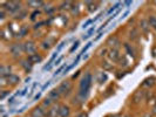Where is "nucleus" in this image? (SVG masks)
Instances as JSON below:
<instances>
[{"instance_id":"obj_1","label":"nucleus","mask_w":156,"mask_h":117,"mask_svg":"<svg viewBox=\"0 0 156 117\" xmlns=\"http://www.w3.org/2000/svg\"><path fill=\"white\" fill-rule=\"evenodd\" d=\"M92 82H93V78H92V75L89 73H87L86 75L83 76V78L81 80V83H80V91H79V95L81 98H85L89 90H90V87H92Z\"/></svg>"},{"instance_id":"obj_2","label":"nucleus","mask_w":156,"mask_h":117,"mask_svg":"<svg viewBox=\"0 0 156 117\" xmlns=\"http://www.w3.org/2000/svg\"><path fill=\"white\" fill-rule=\"evenodd\" d=\"M2 8L6 9L9 13H14V12L20 9V2H18V1H7V2H5L2 5Z\"/></svg>"},{"instance_id":"obj_3","label":"nucleus","mask_w":156,"mask_h":117,"mask_svg":"<svg viewBox=\"0 0 156 117\" xmlns=\"http://www.w3.org/2000/svg\"><path fill=\"white\" fill-rule=\"evenodd\" d=\"M58 90H59V93H60L61 96H67L72 91V83H70L69 81H63L62 83L59 86Z\"/></svg>"},{"instance_id":"obj_4","label":"nucleus","mask_w":156,"mask_h":117,"mask_svg":"<svg viewBox=\"0 0 156 117\" xmlns=\"http://www.w3.org/2000/svg\"><path fill=\"white\" fill-rule=\"evenodd\" d=\"M9 50H11V53H12L13 56L18 57V56H21V54L25 52V47L21 43H13L11 46V48H9Z\"/></svg>"},{"instance_id":"obj_5","label":"nucleus","mask_w":156,"mask_h":117,"mask_svg":"<svg viewBox=\"0 0 156 117\" xmlns=\"http://www.w3.org/2000/svg\"><path fill=\"white\" fill-rule=\"evenodd\" d=\"M23 47H25V52L30 55L34 54V53H35V50H37L35 43H34L33 41H27V42L23 45Z\"/></svg>"},{"instance_id":"obj_6","label":"nucleus","mask_w":156,"mask_h":117,"mask_svg":"<svg viewBox=\"0 0 156 117\" xmlns=\"http://www.w3.org/2000/svg\"><path fill=\"white\" fill-rule=\"evenodd\" d=\"M107 43L112 47V49H117L120 47V45H121V42H120V40H119L117 36H110L108 41H107Z\"/></svg>"},{"instance_id":"obj_7","label":"nucleus","mask_w":156,"mask_h":117,"mask_svg":"<svg viewBox=\"0 0 156 117\" xmlns=\"http://www.w3.org/2000/svg\"><path fill=\"white\" fill-rule=\"evenodd\" d=\"M45 115H46V112H45L42 107H35L34 109L32 110L31 114L32 117H44Z\"/></svg>"},{"instance_id":"obj_8","label":"nucleus","mask_w":156,"mask_h":117,"mask_svg":"<svg viewBox=\"0 0 156 117\" xmlns=\"http://www.w3.org/2000/svg\"><path fill=\"white\" fill-rule=\"evenodd\" d=\"M144 94H146V91H143V90H137V91H135L133 95V101L134 103H140L143 98H144Z\"/></svg>"},{"instance_id":"obj_9","label":"nucleus","mask_w":156,"mask_h":117,"mask_svg":"<svg viewBox=\"0 0 156 117\" xmlns=\"http://www.w3.org/2000/svg\"><path fill=\"white\" fill-rule=\"evenodd\" d=\"M69 114H70V109L68 105L62 104V105L59 107V116L60 117H68Z\"/></svg>"},{"instance_id":"obj_10","label":"nucleus","mask_w":156,"mask_h":117,"mask_svg":"<svg viewBox=\"0 0 156 117\" xmlns=\"http://www.w3.org/2000/svg\"><path fill=\"white\" fill-rule=\"evenodd\" d=\"M0 75H1V77L2 78L8 77V76L11 75V67H9V66L2 64V66L0 67Z\"/></svg>"},{"instance_id":"obj_11","label":"nucleus","mask_w":156,"mask_h":117,"mask_svg":"<svg viewBox=\"0 0 156 117\" xmlns=\"http://www.w3.org/2000/svg\"><path fill=\"white\" fill-rule=\"evenodd\" d=\"M28 61L32 63V64H34V63H40L42 61V56L38 53H34V54H32L28 56Z\"/></svg>"},{"instance_id":"obj_12","label":"nucleus","mask_w":156,"mask_h":117,"mask_svg":"<svg viewBox=\"0 0 156 117\" xmlns=\"http://www.w3.org/2000/svg\"><path fill=\"white\" fill-rule=\"evenodd\" d=\"M120 53H119V49H110L109 50V59L113 62H117L120 60Z\"/></svg>"},{"instance_id":"obj_13","label":"nucleus","mask_w":156,"mask_h":117,"mask_svg":"<svg viewBox=\"0 0 156 117\" xmlns=\"http://www.w3.org/2000/svg\"><path fill=\"white\" fill-rule=\"evenodd\" d=\"M6 80H7V84H11V86H16L20 82L19 76H16L14 74H11L8 77H6Z\"/></svg>"},{"instance_id":"obj_14","label":"nucleus","mask_w":156,"mask_h":117,"mask_svg":"<svg viewBox=\"0 0 156 117\" xmlns=\"http://www.w3.org/2000/svg\"><path fill=\"white\" fill-rule=\"evenodd\" d=\"M60 96H61V95H60V93H59L58 89H53V90H51L49 94H48V97H49L53 102L58 101V100L60 98Z\"/></svg>"},{"instance_id":"obj_15","label":"nucleus","mask_w":156,"mask_h":117,"mask_svg":"<svg viewBox=\"0 0 156 117\" xmlns=\"http://www.w3.org/2000/svg\"><path fill=\"white\" fill-rule=\"evenodd\" d=\"M27 5L30 6V7H40V6H42L44 5V1H41V0H30L28 2H27Z\"/></svg>"},{"instance_id":"obj_16","label":"nucleus","mask_w":156,"mask_h":117,"mask_svg":"<svg viewBox=\"0 0 156 117\" xmlns=\"http://www.w3.org/2000/svg\"><path fill=\"white\" fill-rule=\"evenodd\" d=\"M155 84V77H148L142 82V87H151Z\"/></svg>"},{"instance_id":"obj_17","label":"nucleus","mask_w":156,"mask_h":117,"mask_svg":"<svg viewBox=\"0 0 156 117\" xmlns=\"http://www.w3.org/2000/svg\"><path fill=\"white\" fill-rule=\"evenodd\" d=\"M140 26H141V29L144 32V33H148L149 27H150L148 20H142V21L140 22Z\"/></svg>"},{"instance_id":"obj_18","label":"nucleus","mask_w":156,"mask_h":117,"mask_svg":"<svg viewBox=\"0 0 156 117\" xmlns=\"http://www.w3.org/2000/svg\"><path fill=\"white\" fill-rule=\"evenodd\" d=\"M21 66L23 67V69L26 70V71H30V70L32 69V63L28 61V59L27 60H23V61H21V63H20Z\"/></svg>"},{"instance_id":"obj_19","label":"nucleus","mask_w":156,"mask_h":117,"mask_svg":"<svg viewBox=\"0 0 156 117\" xmlns=\"http://www.w3.org/2000/svg\"><path fill=\"white\" fill-rule=\"evenodd\" d=\"M86 6H87V9L89 11V12H94L95 9H96V2H93V1H86Z\"/></svg>"},{"instance_id":"obj_20","label":"nucleus","mask_w":156,"mask_h":117,"mask_svg":"<svg viewBox=\"0 0 156 117\" xmlns=\"http://www.w3.org/2000/svg\"><path fill=\"white\" fill-rule=\"evenodd\" d=\"M125 48H126V50H127V53H128V54L130 55V56H133V57H135V49H134L133 47L130 46L129 43H126Z\"/></svg>"},{"instance_id":"obj_21","label":"nucleus","mask_w":156,"mask_h":117,"mask_svg":"<svg viewBox=\"0 0 156 117\" xmlns=\"http://www.w3.org/2000/svg\"><path fill=\"white\" fill-rule=\"evenodd\" d=\"M58 115H59V107H53L52 109L48 111V116L56 117Z\"/></svg>"},{"instance_id":"obj_22","label":"nucleus","mask_w":156,"mask_h":117,"mask_svg":"<svg viewBox=\"0 0 156 117\" xmlns=\"http://www.w3.org/2000/svg\"><path fill=\"white\" fill-rule=\"evenodd\" d=\"M102 68L105 70H107V71H109V70H113V66H112V63L107 62V61H103L102 62Z\"/></svg>"},{"instance_id":"obj_23","label":"nucleus","mask_w":156,"mask_h":117,"mask_svg":"<svg viewBox=\"0 0 156 117\" xmlns=\"http://www.w3.org/2000/svg\"><path fill=\"white\" fill-rule=\"evenodd\" d=\"M72 5H73V4H72L70 1H65V2H62V4H61L60 8H61V9H70V8L73 7Z\"/></svg>"},{"instance_id":"obj_24","label":"nucleus","mask_w":156,"mask_h":117,"mask_svg":"<svg viewBox=\"0 0 156 117\" xmlns=\"http://www.w3.org/2000/svg\"><path fill=\"white\" fill-rule=\"evenodd\" d=\"M148 21H149L150 27H153V28L156 31V16H150V18L148 19Z\"/></svg>"},{"instance_id":"obj_25","label":"nucleus","mask_w":156,"mask_h":117,"mask_svg":"<svg viewBox=\"0 0 156 117\" xmlns=\"http://www.w3.org/2000/svg\"><path fill=\"white\" fill-rule=\"evenodd\" d=\"M52 102L53 101H52L49 97H46V98L44 100V103H42V104H44V107H49V105L52 104Z\"/></svg>"},{"instance_id":"obj_26","label":"nucleus","mask_w":156,"mask_h":117,"mask_svg":"<svg viewBox=\"0 0 156 117\" xmlns=\"http://www.w3.org/2000/svg\"><path fill=\"white\" fill-rule=\"evenodd\" d=\"M27 33H28V29H27L26 27H21V29L19 32V35H20V36H25Z\"/></svg>"},{"instance_id":"obj_27","label":"nucleus","mask_w":156,"mask_h":117,"mask_svg":"<svg viewBox=\"0 0 156 117\" xmlns=\"http://www.w3.org/2000/svg\"><path fill=\"white\" fill-rule=\"evenodd\" d=\"M130 39L132 40L137 39V31H136V29H133V31L130 32Z\"/></svg>"},{"instance_id":"obj_28","label":"nucleus","mask_w":156,"mask_h":117,"mask_svg":"<svg viewBox=\"0 0 156 117\" xmlns=\"http://www.w3.org/2000/svg\"><path fill=\"white\" fill-rule=\"evenodd\" d=\"M7 95H9V91H8V90H2V91H1V95H0V98H1V100H5V97H6Z\"/></svg>"},{"instance_id":"obj_29","label":"nucleus","mask_w":156,"mask_h":117,"mask_svg":"<svg viewBox=\"0 0 156 117\" xmlns=\"http://www.w3.org/2000/svg\"><path fill=\"white\" fill-rule=\"evenodd\" d=\"M106 80H107V75L102 73L101 75H100V77H99V83H102V82H103V81H106Z\"/></svg>"},{"instance_id":"obj_30","label":"nucleus","mask_w":156,"mask_h":117,"mask_svg":"<svg viewBox=\"0 0 156 117\" xmlns=\"http://www.w3.org/2000/svg\"><path fill=\"white\" fill-rule=\"evenodd\" d=\"M120 5H121V4H120V2H117L116 5H114V6H113V7L110 8L109 11H108V14H110V13H112V12H114V11H115V9H117V8H119V6H120Z\"/></svg>"},{"instance_id":"obj_31","label":"nucleus","mask_w":156,"mask_h":117,"mask_svg":"<svg viewBox=\"0 0 156 117\" xmlns=\"http://www.w3.org/2000/svg\"><path fill=\"white\" fill-rule=\"evenodd\" d=\"M94 31H95V27H93L92 29H89V32L87 33V35H85V36H83V39H87V38H89V36H90V35H92V34L94 33Z\"/></svg>"},{"instance_id":"obj_32","label":"nucleus","mask_w":156,"mask_h":117,"mask_svg":"<svg viewBox=\"0 0 156 117\" xmlns=\"http://www.w3.org/2000/svg\"><path fill=\"white\" fill-rule=\"evenodd\" d=\"M78 47H79V41H75V43H74V45H73V47L70 48L69 52H70V53H73V52H74V50H75Z\"/></svg>"},{"instance_id":"obj_33","label":"nucleus","mask_w":156,"mask_h":117,"mask_svg":"<svg viewBox=\"0 0 156 117\" xmlns=\"http://www.w3.org/2000/svg\"><path fill=\"white\" fill-rule=\"evenodd\" d=\"M92 46V42H89V43H87V46L85 47V48H83V49H82V52H81V53H80V54L82 55V54H85V52H86L87 49H88V48H89V47Z\"/></svg>"},{"instance_id":"obj_34","label":"nucleus","mask_w":156,"mask_h":117,"mask_svg":"<svg viewBox=\"0 0 156 117\" xmlns=\"http://www.w3.org/2000/svg\"><path fill=\"white\" fill-rule=\"evenodd\" d=\"M5 15H6V14H5V9L1 8V9H0V18H1V20L5 19Z\"/></svg>"},{"instance_id":"obj_35","label":"nucleus","mask_w":156,"mask_h":117,"mask_svg":"<svg viewBox=\"0 0 156 117\" xmlns=\"http://www.w3.org/2000/svg\"><path fill=\"white\" fill-rule=\"evenodd\" d=\"M63 68H65V66H61V67H60L59 69H58V70H56V71H55L54 76H56V75H59V74H60V73H61V71H62V70H63Z\"/></svg>"},{"instance_id":"obj_36","label":"nucleus","mask_w":156,"mask_h":117,"mask_svg":"<svg viewBox=\"0 0 156 117\" xmlns=\"http://www.w3.org/2000/svg\"><path fill=\"white\" fill-rule=\"evenodd\" d=\"M65 43H66V42H61V43L59 45V47L56 48V52H58V53H59V52H60V50H61V49L63 48V46H65Z\"/></svg>"},{"instance_id":"obj_37","label":"nucleus","mask_w":156,"mask_h":117,"mask_svg":"<svg viewBox=\"0 0 156 117\" xmlns=\"http://www.w3.org/2000/svg\"><path fill=\"white\" fill-rule=\"evenodd\" d=\"M120 64H121V66H123V67H126V66L128 64V61H127L125 57H123V59L121 60V63H120Z\"/></svg>"},{"instance_id":"obj_38","label":"nucleus","mask_w":156,"mask_h":117,"mask_svg":"<svg viewBox=\"0 0 156 117\" xmlns=\"http://www.w3.org/2000/svg\"><path fill=\"white\" fill-rule=\"evenodd\" d=\"M92 22H93V20H88V21H87V22L83 25V28H87V27H88V25H90Z\"/></svg>"},{"instance_id":"obj_39","label":"nucleus","mask_w":156,"mask_h":117,"mask_svg":"<svg viewBox=\"0 0 156 117\" xmlns=\"http://www.w3.org/2000/svg\"><path fill=\"white\" fill-rule=\"evenodd\" d=\"M151 54H153L154 57H156V47H154V48L151 49Z\"/></svg>"},{"instance_id":"obj_40","label":"nucleus","mask_w":156,"mask_h":117,"mask_svg":"<svg viewBox=\"0 0 156 117\" xmlns=\"http://www.w3.org/2000/svg\"><path fill=\"white\" fill-rule=\"evenodd\" d=\"M61 60H62V57H59V59H58V60H56V61H55V62H54V64H56V66H58L59 63L61 62Z\"/></svg>"},{"instance_id":"obj_41","label":"nucleus","mask_w":156,"mask_h":117,"mask_svg":"<svg viewBox=\"0 0 156 117\" xmlns=\"http://www.w3.org/2000/svg\"><path fill=\"white\" fill-rule=\"evenodd\" d=\"M78 117H88V115H87L86 112H81V114H80Z\"/></svg>"},{"instance_id":"obj_42","label":"nucleus","mask_w":156,"mask_h":117,"mask_svg":"<svg viewBox=\"0 0 156 117\" xmlns=\"http://www.w3.org/2000/svg\"><path fill=\"white\" fill-rule=\"evenodd\" d=\"M151 114H153V115H156V105H154V108L151 110Z\"/></svg>"},{"instance_id":"obj_43","label":"nucleus","mask_w":156,"mask_h":117,"mask_svg":"<svg viewBox=\"0 0 156 117\" xmlns=\"http://www.w3.org/2000/svg\"><path fill=\"white\" fill-rule=\"evenodd\" d=\"M125 5H126V6H129V5H132V1H126Z\"/></svg>"},{"instance_id":"obj_44","label":"nucleus","mask_w":156,"mask_h":117,"mask_svg":"<svg viewBox=\"0 0 156 117\" xmlns=\"http://www.w3.org/2000/svg\"><path fill=\"white\" fill-rule=\"evenodd\" d=\"M26 91H27V89H23V93L20 94V95H25V94H26Z\"/></svg>"},{"instance_id":"obj_45","label":"nucleus","mask_w":156,"mask_h":117,"mask_svg":"<svg viewBox=\"0 0 156 117\" xmlns=\"http://www.w3.org/2000/svg\"><path fill=\"white\" fill-rule=\"evenodd\" d=\"M101 35H102V33H100V34H99V35H98V36H96V39H95V40L100 39V38H101Z\"/></svg>"},{"instance_id":"obj_46","label":"nucleus","mask_w":156,"mask_h":117,"mask_svg":"<svg viewBox=\"0 0 156 117\" xmlns=\"http://www.w3.org/2000/svg\"><path fill=\"white\" fill-rule=\"evenodd\" d=\"M107 117H120L119 115H110V116H107Z\"/></svg>"},{"instance_id":"obj_47","label":"nucleus","mask_w":156,"mask_h":117,"mask_svg":"<svg viewBox=\"0 0 156 117\" xmlns=\"http://www.w3.org/2000/svg\"><path fill=\"white\" fill-rule=\"evenodd\" d=\"M144 117H151V115H150V114H148V115H146Z\"/></svg>"},{"instance_id":"obj_48","label":"nucleus","mask_w":156,"mask_h":117,"mask_svg":"<svg viewBox=\"0 0 156 117\" xmlns=\"http://www.w3.org/2000/svg\"><path fill=\"white\" fill-rule=\"evenodd\" d=\"M155 4H156V1H155Z\"/></svg>"}]
</instances>
